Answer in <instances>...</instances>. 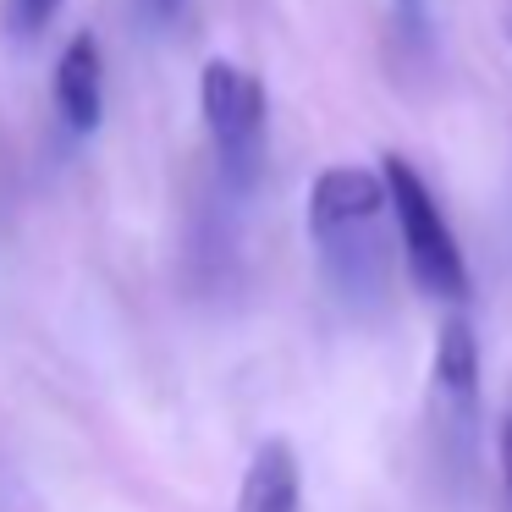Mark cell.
I'll return each mask as SVG.
<instances>
[{
  "label": "cell",
  "mask_w": 512,
  "mask_h": 512,
  "mask_svg": "<svg viewBox=\"0 0 512 512\" xmlns=\"http://www.w3.org/2000/svg\"><path fill=\"white\" fill-rule=\"evenodd\" d=\"M386 182L364 166H325L309 188V243L342 303L380 309L391 287Z\"/></svg>",
  "instance_id": "cell-1"
},
{
  "label": "cell",
  "mask_w": 512,
  "mask_h": 512,
  "mask_svg": "<svg viewBox=\"0 0 512 512\" xmlns=\"http://www.w3.org/2000/svg\"><path fill=\"white\" fill-rule=\"evenodd\" d=\"M380 182H386V210L397 221L402 265H408L413 287L430 292V298L463 303L468 298V265H463V248H457L441 204H435V193L424 188V177L402 155L380 160Z\"/></svg>",
  "instance_id": "cell-2"
},
{
  "label": "cell",
  "mask_w": 512,
  "mask_h": 512,
  "mask_svg": "<svg viewBox=\"0 0 512 512\" xmlns=\"http://www.w3.org/2000/svg\"><path fill=\"white\" fill-rule=\"evenodd\" d=\"M199 111H204V127H210L221 177L232 188H248L259 177V166H265V133H270L265 83L248 67H237V61L215 56L199 72Z\"/></svg>",
  "instance_id": "cell-3"
},
{
  "label": "cell",
  "mask_w": 512,
  "mask_h": 512,
  "mask_svg": "<svg viewBox=\"0 0 512 512\" xmlns=\"http://www.w3.org/2000/svg\"><path fill=\"white\" fill-rule=\"evenodd\" d=\"M430 419H435V435H441V452H452L463 463L479 435V342L463 314H452L441 325V336H435Z\"/></svg>",
  "instance_id": "cell-4"
},
{
  "label": "cell",
  "mask_w": 512,
  "mask_h": 512,
  "mask_svg": "<svg viewBox=\"0 0 512 512\" xmlns=\"http://www.w3.org/2000/svg\"><path fill=\"white\" fill-rule=\"evenodd\" d=\"M56 105L72 133H94L105 111V72H100V39L72 34L56 61Z\"/></svg>",
  "instance_id": "cell-5"
},
{
  "label": "cell",
  "mask_w": 512,
  "mask_h": 512,
  "mask_svg": "<svg viewBox=\"0 0 512 512\" xmlns=\"http://www.w3.org/2000/svg\"><path fill=\"white\" fill-rule=\"evenodd\" d=\"M303 501V468L281 435L254 446L243 468V490H237V512H298Z\"/></svg>",
  "instance_id": "cell-6"
},
{
  "label": "cell",
  "mask_w": 512,
  "mask_h": 512,
  "mask_svg": "<svg viewBox=\"0 0 512 512\" xmlns=\"http://www.w3.org/2000/svg\"><path fill=\"white\" fill-rule=\"evenodd\" d=\"M56 12H61V0H0V17H6V28L17 39H34Z\"/></svg>",
  "instance_id": "cell-7"
},
{
  "label": "cell",
  "mask_w": 512,
  "mask_h": 512,
  "mask_svg": "<svg viewBox=\"0 0 512 512\" xmlns=\"http://www.w3.org/2000/svg\"><path fill=\"white\" fill-rule=\"evenodd\" d=\"M391 12H397L402 39H413V45L430 39V6H424V0H391Z\"/></svg>",
  "instance_id": "cell-8"
},
{
  "label": "cell",
  "mask_w": 512,
  "mask_h": 512,
  "mask_svg": "<svg viewBox=\"0 0 512 512\" xmlns=\"http://www.w3.org/2000/svg\"><path fill=\"white\" fill-rule=\"evenodd\" d=\"M496 457H501V490H507V507H512V386H507L501 424H496Z\"/></svg>",
  "instance_id": "cell-9"
},
{
  "label": "cell",
  "mask_w": 512,
  "mask_h": 512,
  "mask_svg": "<svg viewBox=\"0 0 512 512\" xmlns=\"http://www.w3.org/2000/svg\"><path fill=\"white\" fill-rule=\"evenodd\" d=\"M177 6H182V0H149V12H155V17H171Z\"/></svg>",
  "instance_id": "cell-10"
}]
</instances>
